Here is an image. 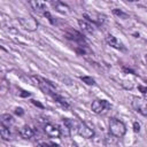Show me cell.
I'll list each match as a JSON object with an SVG mask.
<instances>
[{
	"instance_id": "6da1fadb",
	"label": "cell",
	"mask_w": 147,
	"mask_h": 147,
	"mask_svg": "<svg viewBox=\"0 0 147 147\" xmlns=\"http://www.w3.org/2000/svg\"><path fill=\"white\" fill-rule=\"evenodd\" d=\"M108 127H109L110 134L116 137V138H122L126 133V125L122 121H119V119H117L115 117L109 119Z\"/></svg>"
},
{
	"instance_id": "ac0fdd59",
	"label": "cell",
	"mask_w": 147,
	"mask_h": 147,
	"mask_svg": "<svg viewBox=\"0 0 147 147\" xmlns=\"http://www.w3.org/2000/svg\"><path fill=\"white\" fill-rule=\"evenodd\" d=\"M44 15H45V16H46V17H47V18L49 20V22H51L52 24H54V21H53V18H52V16H51V14H49L48 11H45V13H44Z\"/></svg>"
},
{
	"instance_id": "cb8c5ba5",
	"label": "cell",
	"mask_w": 147,
	"mask_h": 147,
	"mask_svg": "<svg viewBox=\"0 0 147 147\" xmlns=\"http://www.w3.org/2000/svg\"><path fill=\"white\" fill-rule=\"evenodd\" d=\"M145 60H146V62H147V54H146V56H145Z\"/></svg>"
},
{
	"instance_id": "52a82bcc",
	"label": "cell",
	"mask_w": 147,
	"mask_h": 147,
	"mask_svg": "<svg viewBox=\"0 0 147 147\" xmlns=\"http://www.w3.org/2000/svg\"><path fill=\"white\" fill-rule=\"evenodd\" d=\"M106 41H107L108 45L113 46L114 48H117V49H124L123 44H122L115 36H113V34H108V36L106 37Z\"/></svg>"
},
{
	"instance_id": "277c9868",
	"label": "cell",
	"mask_w": 147,
	"mask_h": 147,
	"mask_svg": "<svg viewBox=\"0 0 147 147\" xmlns=\"http://www.w3.org/2000/svg\"><path fill=\"white\" fill-rule=\"evenodd\" d=\"M77 132L79 136H82L83 138L85 139H92L94 137V131L93 129H91L87 124L85 123H79L78 125V129H77Z\"/></svg>"
},
{
	"instance_id": "3957f363",
	"label": "cell",
	"mask_w": 147,
	"mask_h": 147,
	"mask_svg": "<svg viewBox=\"0 0 147 147\" xmlns=\"http://www.w3.org/2000/svg\"><path fill=\"white\" fill-rule=\"evenodd\" d=\"M110 103L107 101V100H100V99H96V100H94L93 102H92V106H91V108H92V110L95 113V114H99V115H101V114H106L109 109H110Z\"/></svg>"
},
{
	"instance_id": "603a6c76",
	"label": "cell",
	"mask_w": 147,
	"mask_h": 147,
	"mask_svg": "<svg viewBox=\"0 0 147 147\" xmlns=\"http://www.w3.org/2000/svg\"><path fill=\"white\" fill-rule=\"evenodd\" d=\"M51 146H53V147H59L57 145H54V144H51Z\"/></svg>"
},
{
	"instance_id": "d6986e66",
	"label": "cell",
	"mask_w": 147,
	"mask_h": 147,
	"mask_svg": "<svg viewBox=\"0 0 147 147\" xmlns=\"http://www.w3.org/2000/svg\"><path fill=\"white\" fill-rule=\"evenodd\" d=\"M32 103L34 105V106H37V107H39V108H44V106L39 102V101H36V100H32Z\"/></svg>"
},
{
	"instance_id": "9a60e30c",
	"label": "cell",
	"mask_w": 147,
	"mask_h": 147,
	"mask_svg": "<svg viewBox=\"0 0 147 147\" xmlns=\"http://www.w3.org/2000/svg\"><path fill=\"white\" fill-rule=\"evenodd\" d=\"M80 79H82L85 84H87V85H94V84H95V80H94L92 77H88V76H82Z\"/></svg>"
},
{
	"instance_id": "30bf717a",
	"label": "cell",
	"mask_w": 147,
	"mask_h": 147,
	"mask_svg": "<svg viewBox=\"0 0 147 147\" xmlns=\"http://www.w3.org/2000/svg\"><path fill=\"white\" fill-rule=\"evenodd\" d=\"M78 24H79V26L82 28V30L85 33H93L94 32V26L91 23H88V22H86L84 20H79L78 21Z\"/></svg>"
},
{
	"instance_id": "9c48e42d",
	"label": "cell",
	"mask_w": 147,
	"mask_h": 147,
	"mask_svg": "<svg viewBox=\"0 0 147 147\" xmlns=\"http://www.w3.org/2000/svg\"><path fill=\"white\" fill-rule=\"evenodd\" d=\"M30 6L36 10V11H39V13H45V11H47L46 9H47V6H46V3L45 2H42V1H30Z\"/></svg>"
},
{
	"instance_id": "7402d4cb",
	"label": "cell",
	"mask_w": 147,
	"mask_h": 147,
	"mask_svg": "<svg viewBox=\"0 0 147 147\" xmlns=\"http://www.w3.org/2000/svg\"><path fill=\"white\" fill-rule=\"evenodd\" d=\"M37 147H51V146L48 144H46V142H41V144L37 145Z\"/></svg>"
},
{
	"instance_id": "7c38bea8",
	"label": "cell",
	"mask_w": 147,
	"mask_h": 147,
	"mask_svg": "<svg viewBox=\"0 0 147 147\" xmlns=\"http://www.w3.org/2000/svg\"><path fill=\"white\" fill-rule=\"evenodd\" d=\"M52 5H53V7H54L56 10H59V11H61V13H67L68 9H69V7H68L64 2H62V1H53Z\"/></svg>"
},
{
	"instance_id": "ffe728a7",
	"label": "cell",
	"mask_w": 147,
	"mask_h": 147,
	"mask_svg": "<svg viewBox=\"0 0 147 147\" xmlns=\"http://www.w3.org/2000/svg\"><path fill=\"white\" fill-rule=\"evenodd\" d=\"M138 88L141 91V93H144V94H146V93H147V87H144V86L139 85V86H138Z\"/></svg>"
},
{
	"instance_id": "5bb4252c",
	"label": "cell",
	"mask_w": 147,
	"mask_h": 147,
	"mask_svg": "<svg viewBox=\"0 0 147 147\" xmlns=\"http://www.w3.org/2000/svg\"><path fill=\"white\" fill-rule=\"evenodd\" d=\"M113 13L116 15V16H118V17H121V18H124V20H126V18H129V15L126 14V13H124V11H122L121 9H117V8H115L114 10H113Z\"/></svg>"
},
{
	"instance_id": "8992f818",
	"label": "cell",
	"mask_w": 147,
	"mask_h": 147,
	"mask_svg": "<svg viewBox=\"0 0 147 147\" xmlns=\"http://www.w3.org/2000/svg\"><path fill=\"white\" fill-rule=\"evenodd\" d=\"M20 22L21 24L23 25L24 29L29 30V31H33L37 29L38 26V23L37 21L33 18V17H28V18H20Z\"/></svg>"
},
{
	"instance_id": "e0dca14e",
	"label": "cell",
	"mask_w": 147,
	"mask_h": 147,
	"mask_svg": "<svg viewBox=\"0 0 147 147\" xmlns=\"http://www.w3.org/2000/svg\"><path fill=\"white\" fill-rule=\"evenodd\" d=\"M15 114H16V115H18V116H23L24 110H23L22 108H16V109H15Z\"/></svg>"
},
{
	"instance_id": "8fae6325",
	"label": "cell",
	"mask_w": 147,
	"mask_h": 147,
	"mask_svg": "<svg viewBox=\"0 0 147 147\" xmlns=\"http://www.w3.org/2000/svg\"><path fill=\"white\" fill-rule=\"evenodd\" d=\"M0 122H1V125H5V126H7V127H10V126L14 124L15 119H14V117H13L11 115H9V114H3V115H1Z\"/></svg>"
},
{
	"instance_id": "4fadbf2b",
	"label": "cell",
	"mask_w": 147,
	"mask_h": 147,
	"mask_svg": "<svg viewBox=\"0 0 147 147\" xmlns=\"http://www.w3.org/2000/svg\"><path fill=\"white\" fill-rule=\"evenodd\" d=\"M0 136L3 140H9L11 138V133H10L9 127H7L5 125H1L0 126Z\"/></svg>"
},
{
	"instance_id": "5b68a950",
	"label": "cell",
	"mask_w": 147,
	"mask_h": 147,
	"mask_svg": "<svg viewBox=\"0 0 147 147\" xmlns=\"http://www.w3.org/2000/svg\"><path fill=\"white\" fill-rule=\"evenodd\" d=\"M44 131L46 133L47 137L49 138H59L61 136V130L59 129V126L51 124V123H46L44 126Z\"/></svg>"
},
{
	"instance_id": "7a4b0ae2",
	"label": "cell",
	"mask_w": 147,
	"mask_h": 147,
	"mask_svg": "<svg viewBox=\"0 0 147 147\" xmlns=\"http://www.w3.org/2000/svg\"><path fill=\"white\" fill-rule=\"evenodd\" d=\"M132 107L136 111H138L142 116H147V99L142 96H133Z\"/></svg>"
},
{
	"instance_id": "ba28073f",
	"label": "cell",
	"mask_w": 147,
	"mask_h": 147,
	"mask_svg": "<svg viewBox=\"0 0 147 147\" xmlns=\"http://www.w3.org/2000/svg\"><path fill=\"white\" fill-rule=\"evenodd\" d=\"M20 134H21V137L24 138V139H30V138L33 137L34 131H33L29 125H23V126L21 127V130H20Z\"/></svg>"
},
{
	"instance_id": "44dd1931",
	"label": "cell",
	"mask_w": 147,
	"mask_h": 147,
	"mask_svg": "<svg viewBox=\"0 0 147 147\" xmlns=\"http://www.w3.org/2000/svg\"><path fill=\"white\" fill-rule=\"evenodd\" d=\"M20 95H21V96H30V93L26 92V91H21Z\"/></svg>"
},
{
	"instance_id": "2e32d148",
	"label": "cell",
	"mask_w": 147,
	"mask_h": 147,
	"mask_svg": "<svg viewBox=\"0 0 147 147\" xmlns=\"http://www.w3.org/2000/svg\"><path fill=\"white\" fill-rule=\"evenodd\" d=\"M133 131L134 132H139L140 131V125L138 122H133Z\"/></svg>"
}]
</instances>
